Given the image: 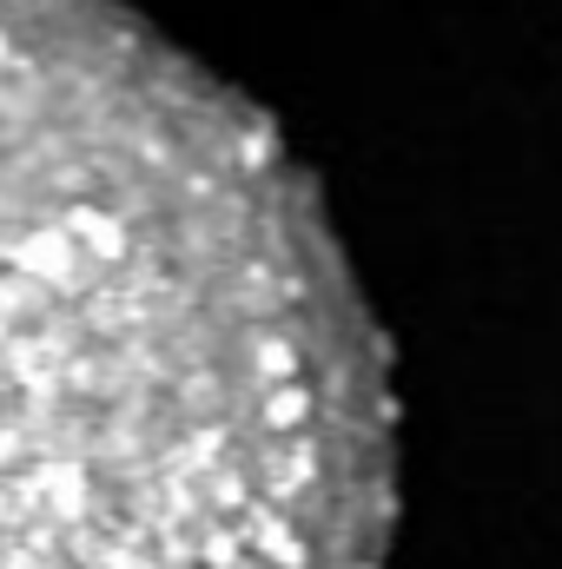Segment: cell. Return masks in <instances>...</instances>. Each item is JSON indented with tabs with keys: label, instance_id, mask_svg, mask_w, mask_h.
Returning a JSON list of instances; mask_svg holds the SVG:
<instances>
[{
	"label": "cell",
	"instance_id": "1",
	"mask_svg": "<svg viewBox=\"0 0 562 569\" xmlns=\"http://www.w3.org/2000/svg\"><path fill=\"white\" fill-rule=\"evenodd\" d=\"M384 338L279 133L113 0H0V569H384Z\"/></svg>",
	"mask_w": 562,
	"mask_h": 569
}]
</instances>
